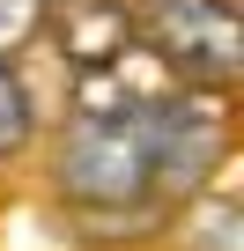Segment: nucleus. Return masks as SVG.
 <instances>
[{"instance_id": "f257e3e1", "label": "nucleus", "mask_w": 244, "mask_h": 251, "mask_svg": "<svg viewBox=\"0 0 244 251\" xmlns=\"http://www.w3.org/2000/svg\"><path fill=\"white\" fill-rule=\"evenodd\" d=\"M59 185H67V200H81L96 214L156 192V155H148L141 111L134 118H74V133L59 148Z\"/></svg>"}, {"instance_id": "f03ea898", "label": "nucleus", "mask_w": 244, "mask_h": 251, "mask_svg": "<svg viewBox=\"0 0 244 251\" xmlns=\"http://www.w3.org/2000/svg\"><path fill=\"white\" fill-rule=\"evenodd\" d=\"M141 45L170 74L207 89H222L244 67V23L229 0H141Z\"/></svg>"}, {"instance_id": "7ed1b4c3", "label": "nucleus", "mask_w": 244, "mask_h": 251, "mask_svg": "<svg viewBox=\"0 0 244 251\" xmlns=\"http://www.w3.org/2000/svg\"><path fill=\"white\" fill-rule=\"evenodd\" d=\"M141 126H148V155H156V185L163 192L207 185V170L229 155V103L215 89H192V81L163 89L141 111Z\"/></svg>"}, {"instance_id": "20e7f679", "label": "nucleus", "mask_w": 244, "mask_h": 251, "mask_svg": "<svg viewBox=\"0 0 244 251\" xmlns=\"http://www.w3.org/2000/svg\"><path fill=\"white\" fill-rule=\"evenodd\" d=\"M126 37H134V23H126L118 0H67V52H74V67L111 59Z\"/></svg>"}, {"instance_id": "39448f33", "label": "nucleus", "mask_w": 244, "mask_h": 251, "mask_svg": "<svg viewBox=\"0 0 244 251\" xmlns=\"http://www.w3.org/2000/svg\"><path fill=\"white\" fill-rule=\"evenodd\" d=\"M30 126H37V111H30V89H23V74L0 59V155H15L23 141H30Z\"/></svg>"}, {"instance_id": "423d86ee", "label": "nucleus", "mask_w": 244, "mask_h": 251, "mask_svg": "<svg viewBox=\"0 0 244 251\" xmlns=\"http://www.w3.org/2000/svg\"><path fill=\"white\" fill-rule=\"evenodd\" d=\"M45 8H52V0H0V59H15L23 45H37Z\"/></svg>"}]
</instances>
